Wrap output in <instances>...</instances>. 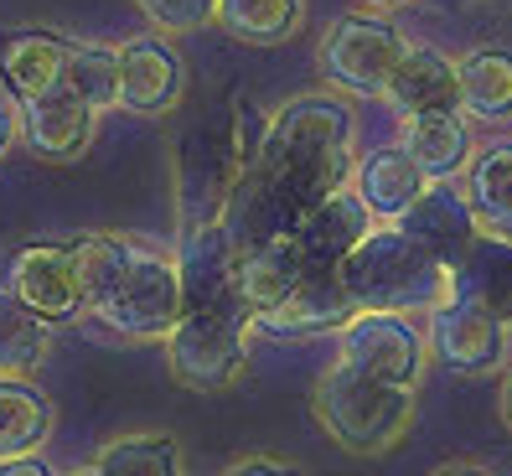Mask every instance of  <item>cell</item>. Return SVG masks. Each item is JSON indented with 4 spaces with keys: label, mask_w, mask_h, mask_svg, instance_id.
I'll use <instances>...</instances> for the list:
<instances>
[{
    "label": "cell",
    "mask_w": 512,
    "mask_h": 476,
    "mask_svg": "<svg viewBox=\"0 0 512 476\" xmlns=\"http://www.w3.org/2000/svg\"><path fill=\"white\" fill-rule=\"evenodd\" d=\"M311 409L321 430L352 456H388L414 425V394L357 373L352 363H331L316 378Z\"/></svg>",
    "instance_id": "1"
},
{
    "label": "cell",
    "mask_w": 512,
    "mask_h": 476,
    "mask_svg": "<svg viewBox=\"0 0 512 476\" xmlns=\"http://www.w3.org/2000/svg\"><path fill=\"white\" fill-rule=\"evenodd\" d=\"M337 275L347 285V295L357 306H373V311H430L435 301H445V264H435L419 244L383 223L368 228L363 238L352 244V254L337 264Z\"/></svg>",
    "instance_id": "2"
},
{
    "label": "cell",
    "mask_w": 512,
    "mask_h": 476,
    "mask_svg": "<svg viewBox=\"0 0 512 476\" xmlns=\"http://www.w3.org/2000/svg\"><path fill=\"white\" fill-rule=\"evenodd\" d=\"M171 378L192 394H223L249 368V311L244 306H197L182 311L161 337Z\"/></svg>",
    "instance_id": "3"
},
{
    "label": "cell",
    "mask_w": 512,
    "mask_h": 476,
    "mask_svg": "<svg viewBox=\"0 0 512 476\" xmlns=\"http://www.w3.org/2000/svg\"><path fill=\"white\" fill-rule=\"evenodd\" d=\"M182 280H176V264L156 249H140L125 259V270L114 275V285L99 295L94 316L119 337H135V342H156L166 337L176 316H182Z\"/></svg>",
    "instance_id": "4"
},
{
    "label": "cell",
    "mask_w": 512,
    "mask_h": 476,
    "mask_svg": "<svg viewBox=\"0 0 512 476\" xmlns=\"http://www.w3.org/2000/svg\"><path fill=\"white\" fill-rule=\"evenodd\" d=\"M337 337H342V363H352L357 373L409 389V394L419 389L430 363V342H425V326H414V316L357 306Z\"/></svg>",
    "instance_id": "5"
},
{
    "label": "cell",
    "mask_w": 512,
    "mask_h": 476,
    "mask_svg": "<svg viewBox=\"0 0 512 476\" xmlns=\"http://www.w3.org/2000/svg\"><path fill=\"white\" fill-rule=\"evenodd\" d=\"M404 52L399 26L383 16H342L321 42V73L357 99H383V83Z\"/></svg>",
    "instance_id": "6"
},
{
    "label": "cell",
    "mask_w": 512,
    "mask_h": 476,
    "mask_svg": "<svg viewBox=\"0 0 512 476\" xmlns=\"http://www.w3.org/2000/svg\"><path fill=\"white\" fill-rule=\"evenodd\" d=\"M187 94V57L166 37H130L114 47V109L161 119Z\"/></svg>",
    "instance_id": "7"
},
{
    "label": "cell",
    "mask_w": 512,
    "mask_h": 476,
    "mask_svg": "<svg viewBox=\"0 0 512 476\" xmlns=\"http://www.w3.org/2000/svg\"><path fill=\"white\" fill-rule=\"evenodd\" d=\"M507 321H497L492 311H481L476 301H461V295H445V301L430 306V326H425V342L430 352L450 373H497L507 368Z\"/></svg>",
    "instance_id": "8"
},
{
    "label": "cell",
    "mask_w": 512,
    "mask_h": 476,
    "mask_svg": "<svg viewBox=\"0 0 512 476\" xmlns=\"http://www.w3.org/2000/svg\"><path fill=\"white\" fill-rule=\"evenodd\" d=\"M357 311V301L347 295L337 264L331 270H300V280L285 290V301H275L269 311H259L249 326L275 342H290V337H331L342 332L347 316Z\"/></svg>",
    "instance_id": "9"
},
{
    "label": "cell",
    "mask_w": 512,
    "mask_h": 476,
    "mask_svg": "<svg viewBox=\"0 0 512 476\" xmlns=\"http://www.w3.org/2000/svg\"><path fill=\"white\" fill-rule=\"evenodd\" d=\"M352 109L337 94H300L285 109L269 114L264 125V145L254 166H275L285 156H306V151H337V145H352Z\"/></svg>",
    "instance_id": "10"
},
{
    "label": "cell",
    "mask_w": 512,
    "mask_h": 476,
    "mask_svg": "<svg viewBox=\"0 0 512 476\" xmlns=\"http://www.w3.org/2000/svg\"><path fill=\"white\" fill-rule=\"evenodd\" d=\"M394 228L409 238V244L425 249L435 264H445V270L481 238L476 207L466 202V192H456L450 182H425V192L394 218Z\"/></svg>",
    "instance_id": "11"
},
{
    "label": "cell",
    "mask_w": 512,
    "mask_h": 476,
    "mask_svg": "<svg viewBox=\"0 0 512 476\" xmlns=\"http://www.w3.org/2000/svg\"><path fill=\"white\" fill-rule=\"evenodd\" d=\"M6 290L21 306H32L47 326L52 321H73L83 311L78 301V275H73V254L68 238L63 244H26L6 259Z\"/></svg>",
    "instance_id": "12"
},
{
    "label": "cell",
    "mask_w": 512,
    "mask_h": 476,
    "mask_svg": "<svg viewBox=\"0 0 512 476\" xmlns=\"http://www.w3.org/2000/svg\"><path fill=\"white\" fill-rule=\"evenodd\" d=\"M373 228V213L363 207L352 187H337L326 192L321 202H311L306 213H295L290 223V244L300 254L306 270H331V264H342L352 254V244Z\"/></svg>",
    "instance_id": "13"
},
{
    "label": "cell",
    "mask_w": 512,
    "mask_h": 476,
    "mask_svg": "<svg viewBox=\"0 0 512 476\" xmlns=\"http://www.w3.org/2000/svg\"><path fill=\"white\" fill-rule=\"evenodd\" d=\"M176 280H182V306H238L233 295V275H238V249L233 238L223 233L218 218H202L187 223L182 233V249H176Z\"/></svg>",
    "instance_id": "14"
},
{
    "label": "cell",
    "mask_w": 512,
    "mask_h": 476,
    "mask_svg": "<svg viewBox=\"0 0 512 476\" xmlns=\"http://www.w3.org/2000/svg\"><path fill=\"white\" fill-rule=\"evenodd\" d=\"M213 218L223 223V233L233 238L238 254H249V249L269 244V238L290 233V223H295V213L285 207V197L275 192V182H269L264 166H244V171L228 176Z\"/></svg>",
    "instance_id": "15"
},
{
    "label": "cell",
    "mask_w": 512,
    "mask_h": 476,
    "mask_svg": "<svg viewBox=\"0 0 512 476\" xmlns=\"http://www.w3.org/2000/svg\"><path fill=\"white\" fill-rule=\"evenodd\" d=\"M94 130H99V109L83 104L78 94H68V88L21 99V135L42 161H57V166L78 161L94 145Z\"/></svg>",
    "instance_id": "16"
},
{
    "label": "cell",
    "mask_w": 512,
    "mask_h": 476,
    "mask_svg": "<svg viewBox=\"0 0 512 476\" xmlns=\"http://www.w3.org/2000/svg\"><path fill=\"white\" fill-rule=\"evenodd\" d=\"M445 295L476 301L481 311H492L497 321H507V326H512V238L481 228L476 244H471L456 264H450V275H445Z\"/></svg>",
    "instance_id": "17"
},
{
    "label": "cell",
    "mask_w": 512,
    "mask_h": 476,
    "mask_svg": "<svg viewBox=\"0 0 512 476\" xmlns=\"http://www.w3.org/2000/svg\"><path fill=\"white\" fill-rule=\"evenodd\" d=\"M404 156L430 176V182H450L471 161V119L461 109H430V114H404Z\"/></svg>",
    "instance_id": "18"
},
{
    "label": "cell",
    "mask_w": 512,
    "mask_h": 476,
    "mask_svg": "<svg viewBox=\"0 0 512 476\" xmlns=\"http://www.w3.org/2000/svg\"><path fill=\"white\" fill-rule=\"evenodd\" d=\"M425 182H430V176L404 156V145H378V151L352 161V182L347 187L363 197L373 223H394L404 207L425 192Z\"/></svg>",
    "instance_id": "19"
},
{
    "label": "cell",
    "mask_w": 512,
    "mask_h": 476,
    "mask_svg": "<svg viewBox=\"0 0 512 476\" xmlns=\"http://www.w3.org/2000/svg\"><path fill=\"white\" fill-rule=\"evenodd\" d=\"M383 99L399 114H430V109H456V63L440 47H409L399 52L394 73L383 83Z\"/></svg>",
    "instance_id": "20"
},
{
    "label": "cell",
    "mask_w": 512,
    "mask_h": 476,
    "mask_svg": "<svg viewBox=\"0 0 512 476\" xmlns=\"http://www.w3.org/2000/svg\"><path fill=\"white\" fill-rule=\"evenodd\" d=\"M456 109L466 119L502 125L512 119V47H471L456 63Z\"/></svg>",
    "instance_id": "21"
},
{
    "label": "cell",
    "mask_w": 512,
    "mask_h": 476,
    "mask_svg": "<svg viewBox=\"0 0 512 476\" xmlns=\"http://www.w3.org/2000/svg\"><path fill=\"white\" fill-rule=\"evenodd\" d=\"M68 47L73 42L52 37V32H16V37L0 42V78H6V88L16 94V104L63 88Z\"/></svg>",
    "instance_id": "22"
},
{
    "label": "cell",
    "mask_w": 512,
    "mask_h": 476,
    "mask_svg": "<svg viewBox=\"0 0 512 476\" xmlns=\"http://www.w3.org/2000/svg\"><path fill=\"white\" fill-rule=\"evenodd\" d=\"M300 254L290 244V233L280 238H269V244L249 249V254H238V275H233V295H238V306L249 311V321L259 311H269L275 301H285V290L300 280Z\"/></svg>",
    "instance_id": "23"
},
{
    "label": "cell",
    "mask_w": 512,
    "mask_h": 476,
    "mask_svg": "<svg viewBox=\"0 0 512 476\" xmlns=\"http://www.w3.org/2000/svg\"><path fill=\"white\" fill-rule=\"evenodd\" d=\"M352 145H337V151H306V156H285L269 171V182H275V192L285 197L290 213H306L311 202H321L326 192H337L352 182Z\"/></svg>",
    "instance_id": "24"
},
{
    "label": "cell",
    "mask_w": 512,
    "mask_h": 476,
    "mask_svg": "<svg viewBox=\"0 0 512 476\" xmlns=\"http://www.w3.org/2000/svg\"><path fill=\"white\" fill-rule=\"evenodd\" d=\"M466 202L487 233L512 238V140L481 145L466 161Z\"/></svg>",
    "instance_id": "25"
},
{
    "label": "cell",
    "mask_w": 512,
    "mask_h": 476,
    "mask_svg": "<svg viewBox=\"0 0 512 476\" xmlns=\"http://www.w3.org/2000/svg\"><path fill=\"white\" fill-rule=\"evenodd\" d=\"M213 21L233 42L249 47H280L306 26V0H218Z\"/></svg>",
    "instance_id": "26"
},
{
    "label": "cell",
    "mask_w": 512,
    "mask_h": 476,
    "mask_svg": "<svg viewBox=\"0 0 512 476\" xmlns=\"http://www.w3.org/2000/svg\"><path fill=\"white\" fill-rule=\"evenodd\" d=\"M57 425V409L26 378H0V456L42 451V440Z\"/></svg>",
    "instance_id": "27"
},
{
    "label": "cell",
    "mask_w": 512,
    "mask_h": 476,
    "mask_svg": "<svg viewBox=\"0 0 512 476\" xmlns=\"http://www.w3.org/2000/svg\"><path fill=\"white\" fill-rule=\"evenodd\" d=\"M47 357V321L0 285V378H26Z\"/></svg>",
    "instance_id": "28"
},
{
    "label": "cell",
    "mask_w": 512,
    "mask_h": 476,
    "mask_svg": "<svg viewBox=\"0 0 512 476\" xmlns=\"http://www.w3.org/2000/svg\"><path fill=\"white\" fill-rule=\"evenodd\" d=\"M68 254H73V275H78V301H83V311H94L99 295L114 285V275L135 254V244L125 233H78V238H68Z\"/></svg>",
    "instance_id": "29"
},
{
    "label": "cell",
    "mask_w": 512,
    "mask_h": 476,
    "mask_svg": "<svg viewBox=\"0 0 512 476\" xmlns=\"http://www.w3.org/2000/svg\"><path fill=\"white\" fill-rule=\"evenodd\" d=\"M94 466L104 476H187L182 445L171 435H119L99 451Z\"/></svg>",
    "instance_id": "30"
},
{
    "label": "cell",
    "mask_w": 512,
    "mask_h": 476,
    "mask_svg": "<svg viewBox=\"0 0 512 476\" xmlns=\"http://www.w3.org/2000/svg\"><path fill=\"white\" fill-rule=\"evenodd\" d=\"M63 88L94 109H114V47H68Z\"/></svg>",
    "instance_id": "31"
},
{
    "label": "cell",
    "mask_w": 512,
    "mask_h": 476,
    "mask_svg": "<svg viewBox=\"0 0 512 476\" xmlns=\"http://www.w3.org/2000/svg\"><path fill=\"white\" fill-rule=\"evenodd\" d=\"M135 6L161 26V32H197V26L213 21V6L218 0H135Z\"/></svg>",
    "instance_id": "32"
},
{
    "label": "cell",
    "mask_w": 512,
    "mask_h": 476,
    "mask_svg": "<svg viewBox=\"0 0 512 476\" xmlns=\"http://www.w3.org/2000/svg\"><path fill=\"white\" fill-rule=\"evenodd\" d=\"M264 125H269V119H264L254 104H233V135H228V161H233V171H244V166L259 161Z\"/></svg>",
    "instance_id": "33"
},
{
    "label": "cell",
    "mask_w": 512,
    "mask_h": 476,
    "mask_svg": "<svg viewBox=\"0 0 512 476\" xmlns=\"http://www.w3.org/2000/svg\"><path fill=\"white\" fill-rule=\"evenodd\" d=\"M223 476H306L295 461H280V456H244V461H233Z\"/></svg>",
    "instance_id": "34"
},
{
    "label": "cell",
    "mask_w": 512,
    "mask_h": 476,
    "mask_svg": "<svg viewBox=\"0 0 512 476\" xmlns=\"http://www.w3.org/2000/svg\"><path fill=\"white\" fill-rule=\"evenodd\" d=\"M0 476H57L42 456L32 451H21V456H0Z\"/></svg>",
    "instance_id": "35"
},
{
    "label": "cell",
    "mask_w": 512,
    "mask_h": 476,
    "mask_svg": "<svg viewBox=\"0 0 512 476\" xmlns=\"http://www.w3.org/2000/svg\"><path fill=\"white\" fill-rule=\"evenodd\" d=\"M11 140H16V114H11L6 104H0V156L11 151Z\"/></svg>",
    "instance_id": "36"
},
{
    "label": "cell",
    "mask_w": 512,
    "mask_h": 476,
    "mask_svg": "<svg viewBox=\"0 0 512 476\" xmlns=\"http://www.w3.org/2000/svg\"><path fill=\"white\" fill-rule=\"evenodd\" d=\"M497 409H502V425L512 430V368L502 373V394H497Z\"/></svg>",
    "instance_id": "37"
},
{
    "label": "cell",
    "mask_w": 512,
    "mask_h": 476,
    "mask_svg": "<svg viewBox=\"0 0 512 476\" xmlns=\"http://www.w3.org/2000/svg\"><path fill=\"white\" fill-rule=\"evenodd\" d=\"M435 476H492V471H481V466H466V461H450V466H440Z\"/></svg>",
    "instance_id": "38"
},
{
    "label": "cell",
    "mask_w": 512,
    "mask_h": 476,
    "mask_svg": "<svg viewBox=\"0 0 512 476\" xmlns=\"http://www.w3.org/2000/svg\"><path fill=\"white\" fill-rule=\"evenodd\" d=\"M373 11H394V6H409V0H368Z\"/></svg>",
    "instance_id": "39"
},
{
    "label": "cell",
    "mask_w": 512,
    "mask_h": 476,
    "mask_svg": "<svg viewBox=\"0 0 512 476\" xmlns=\"http://www.w3.org/2000/svg\"><path fill=\"white\" fill-rule=\"evenodd\" d=\"M73 476H104L99 466H83V471H73Z\"/></svg>",
    "instance_id": "40"
}]
</instances>
